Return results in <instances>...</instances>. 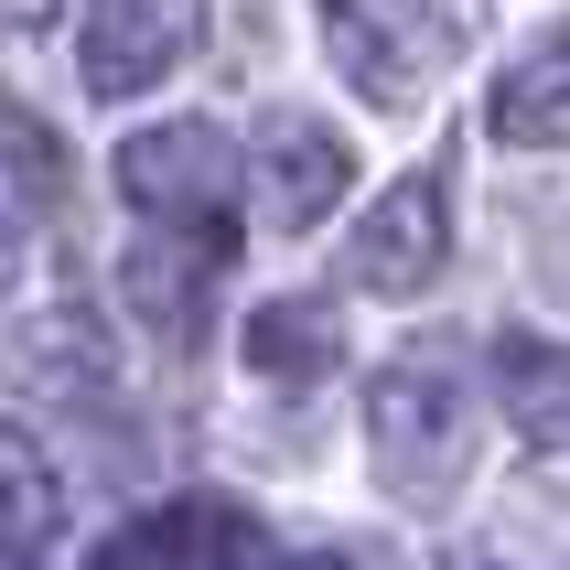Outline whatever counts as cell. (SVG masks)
Wrapping results in <instances>:
<instances>
[{
    "instance_id": "6da1fadb",
    "label": "cell",
    "mask_w": 570,
    "mask_h": 570,
    "mask_svg": "<svg viewBox=\"0 0 570 570\" xmlns=\"http://www.w3.org/2000/svg\"><path fill=\"white\" fill-rule=\"evenodd\" d=\"M119 184H129V205L151 226H173V237H194V248H226V226H237V140L226 129H205V119H161V129H140L119 151Z\"/></svg>"
},
{
    "instance_id": "7a4b0ae2",
    "label": "cell",
    "mask_w": 570,
    "mask_h": 570,
    "mask_svg": "<svg viewBox=\"0 0 570 570\" xmlns=\"http://www.w3.org/2000/svg\"><path fill=\"white\" fill-rule=\"evenodd\" d=\"M366 442H377L387 495H420V507H431V495H452V484H463V463H474V442H484V410L442 377V366H410V377L377 387Z\"/></svg>"
},
{
    "instance_id": "3957f363",
    "label": "cell",
    "mask_w": 570,
    "mask_h": 570,
    "mask_svg": "<svg viewBox=\"0 0 570 570\" xmlns=\"http://www.w3.org/2000/svg\"><path fill=\"white\" fill-rule=\"evenodd\" d=\"M323 32H334V65L355 76V97H377V108H410L420 76L442 65V22L420 0H323Z\"/></svg>"
},
{
    "instance_id": "277c9868",
    "label": "cell",
    "mask_w": 570,
    "mask_h": 570,
    "mask_svg": "<svg viewBox=\"0 0 570 570\" xmlns=\"http://www.w3.org/2000/svg\"><path fill=\"white\" fill-rule=\"evenodd\" d=\"M237 194H248L269 226H313L323 205L345 194V140L323 119H302V108H269L258 140L237 151Z\"/></svg>"
},
{
    "instance_id": "5b68a950",
    "label": "cell",
    "mask_w": 570,
    "mask_h": 570,
    "mask_svg": "<svg viewBox=\"0 0 570 570\" xmlns=\"http://www.w3.org/2000/svg\"><path fill=\"white\" fill-rule=\"evenodd\" d=\"M76 55H87V97H140L194 55V0H97Z\"/></svg>"
},
{
    "instance_id": "8992f818",
    "label": "cell",
    "mask_w": 570,
    "mask_h": 570,
    "mask_svg": "<svg viewBox=\"0 0 570 570\" xmlns=\"http://www.w3.org/2000/svg\"><path fill=\"white\" fill-rule=\"evenodd\" d=\"M431 269H442V173H410V184H387L377 216L345 237V281H355V291H387V302H410Z\"/></svg>"
},
{
    "instance_id": "52a82bcc",
    "label": "cell",
    "mask_w": 570,
    "mask_h": 570,
    "mask_svg": "<svg viewBox=\"0 0 570 570\" xmlns=\"http://www.w3.org/2000/svg\"><path fill=\"white\" fill-rule=\"evenodd\" d=\"M55 194H65V151L22 108H0V237H32V226L55 216Z\"/></svg>"
},
{
    "instance_id": "ba28073f",
    "label": "cell",
    "mask_w": 570,
    "mask_h": 570,
    "mask_svg": "<svg viewBox=\"0 0 570 570\" xmlns=\"http://www.w3.org/2000/svg\"><path fill=\"white\" fill-rule=\"evenodd\" d=\"M55 517H65V484H55V463H43V442L0 420V549L32 560V549L55 539Z\"/></svg>"
},
{
    "instance_id": "9c48e42d",
    "label": "cell",
    "mask_w": 570,
    "mask_h": 570,
    "mask_svg": "<svg viewBox=\"0 0 570 570\" xmlns=\"http://www.w3.org/2000/svg\"><path fill=\"white\" fill-rule=\"evenodd\" d=\"M560 108H570L560 43H539V55H517L507 76H495V140H517V151H549V140H560Z\"/></svg>"
},
{
    "instance_id": "30bf717a",
    "label": "cell",
    "mask_w": 570,
    "mask_h": 570,
    "mask_svg": "<svg viewBox=\"0 0 570 570\" xmlns=\"http://www.w3.org/2000/svg\"><path fill=\"white\" fill-rule=\"evenodd\" d=\"M248 355H258V366H313V377H323L334 334H323L313 302H269V313H248Z\"/></svg>"
},
{
    "instance_id": "8fae6325",
    "label": "cell",
    "mask_w": 570,
    "mask_h": 570,
    "mask_svg": "<svg viewBox=\"0 0 570 570\" xmlns=\"http://www.w3.org/2000/svg\"><path fill=\"white\" fill-rule=\"evenodd\" d=\"M55 11H65V0H0V22H22V32H43Z\"/></svg>"
},
{
    "instance_id": "7c38bea8",
    "label": "cell",
    "mask_w": 570,
    "mask_h": 570,
    "mask_svg": "<svg viewBox=\"0 0 570 570\" xmlns=\"http://www.w3.org/2000/svg\"><path fill=\"white\" fill-rule=\"evenodd\" d=\"M0 570H22V549H0Z\"/></svg>"
}]
</instances>
